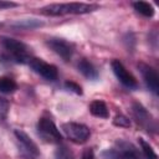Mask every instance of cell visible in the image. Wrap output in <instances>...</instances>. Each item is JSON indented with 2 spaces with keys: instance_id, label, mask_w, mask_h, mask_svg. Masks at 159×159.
Listing matches in <instances>:
<instances>
[{
  "instance_id": "cell-22",
  "label": "cell",
  "mask_w": 159,
  "mask_h": 159,
  "mask_svg": "<svg viewBox=\"0 0 159 159\" xmlns=\"http://www.w3.org/2000/svg\"><path fill=\"white\" fill-rule=\"evenodd\" d=\"M81 159H97V158H96V155H94L93 149H92V148H87V149L83 150Z\"/></svg>"
},
{
  "instance_id": "cell-10",
  "label": "cell",
  "mask_w": 159,
  "mask_h": 159,
  "mask_svg": "<svg viewBox=\"0 0 159 159\" xmlns=\"http://www.w3.org/2000/svg\"><path fill=\"white\" fill-rule=\"evenodd\" d=\"M133 116L137 119L138 124H140L142 127L148 129V132L149 130H154L155 132L157 125H155L154 119L152 118V116L147 112V109L140 103H134L133 104Z\"/></svg>"
},
{
  "instance_id": "cell-8",
  "label": "cell",
  "mask_w": 159,
  "mask_h": 159,
  "mask_svg": "<svg viewBox=\"0 0 159 159\" xmlns=\"http://www.w3.org/2000/svg\"><path fill=\"white\" fill-rule=\"evenodd\" d=\"M138 68H139L144 81H145L147 87L154 94H158V92H159V76H158L157 71L152 66H149V65H147L144 62H139L138 63Z\"/></svg>"
},
{
  "instance_id": "cell-5",
  "label": "cell",
  "mask_w": 159,
  "mask_h": 159,
  "mask_svg": "<svg viewBox=\"0 0 159 159\" xmlns=\"http://www.w3.org/2000/svg\"><path fill=\"white\" fill-rule=\"evenodd\" d=\"M37 130L40 137L51 144H60L62 142V135L57 129L56 124L50 118H40L37 123Z\"/></svg>"
},
{
  "instance_id": "cell-2",
  "label": "cell",
  "mask_w": 159,
  "mask_h": 159,
  "mask_svg": "<svg viewBox=\"0 0 159 159\" xmlns=\"http://www.w3.org/2000/svg\"><path fill=\"white\" fill-rule=\"evenodd\" d=\"M103 159H139V150L130 142L118 139L113 148L102 153Z\"/></svg>"
},
{
  "instance_id": "cell-17",
  "label": "cell",
  "mask_w": 159,
  "mask_h": 159,
  "mask_svg": "<svg viewBox=\"0 0 159 159\" xmlns=\"http://www.w3.org/2000/svg\"><path fill=\"white\" fill-rule=\"evenodd\" d=\"M138 140H139V144H140L142 152H143V154H144V157H145L147 159H158L157 153L154 152L153 147H152L148 142H145L143 138H139Z\"/></svg>"
},
{
  "instance_id": "cell-15",
  "label": "cell",
  "mask_w": 159,
  "mask_h": 159,
  "mask_svg": "<svg viewBox=\"0 0 159 159\" xmlns=\"http://www.w3.org/2000/svg\"><path fill=\"white\" fill-rule=\"evenodd\" d=\"M43 22L40 21V20H36V19H24V20H17L12 24L14 27L16 29H36V27H40L42 26Z\"/></svg>"
},
{
  "instance_id": "cell-13",
  "label": "cell",
  "mask_w": 159,
  "mask_h": 159,
  "mask_svg": "<svg viewBox=\"0 0 159 159\" xmlns=\"http://www.w3.org/2000/svg\"><path fill=\"white\" fill-rule=\"evenodd\" d=\"M89 112L92 116L98 117V118H108L109 117V111H108L107 104L99 99L93 101L89 104Z\"/></svg>"
},
{
  "instance_id": "cell-12",
  "label": "cell",
  "mask_w": 159,
  "mask_h": 159,
  "mask_svg": "<svg viewBox=\"0 0 159 159\" xmlns=\"http://www.w3.org/2000/svg\"><path fill=\"white\" fill-rule=\"evenodd\" d=\"M78 71L88 80H97L98 78V72H97L96 67L89 61H87L86 58H82L78 62Z\"/></svg>"
},
{
  "instance_id": "cell-23",
  "label": "cell",
  "mask_w": 159,
  "mask_h": 159,
  "mask_svg": "<svg viewBox=\"0 0 159 159\" xmlns=\"http://www.w3.org/2000/svg\"><path fill=\"white\" fill-rule=\"evenodd\" d=\"M19 4L12 2V1H5V0H0V10L2 9H11V7H16Z\"/></svg>"
},
{
  "instance_id": "cell-18",
  "label": "cell",
  "mask_w": 159,
  "mask_h": 159,
  "mask_svg": "<svg viewBox=\"0 0 159 159\" xmlns=\"http://www.w3.org/2000/svg\"><path fill=\"white\" fill-rule=\"evenodd\" d=\"M53 159H75V157H73V153L66 145H60L55 150Z\"/></svg>"
},
{
  "instance_id": "cell-20",
  "label": "cell",
  "mask_w": 159,
  "mask_h": 159,
  "mask_svg": "<svg viewBox=\"0 0 159 159\" xmlns=\"http://www.w3.org/2000/svg\"><path fill=\"white\" fill-rule=\"evenodd\" d=\"M9 108H10L9 102L5 98L0 97V123H2L5 120V118H6L7 113H9Z\"/></svg>"
},
{
  "instance_id": "cell-4",
  "label": "cell",
  "mask_w": 159,
  "mask_h": 159,
  "mask_svg": "<svg viewBox=\"0 0 159 159\" xmlns=\"http://www.w3.org/2000/svg\"><path fill=\"white\" fill-rule=\"evenodd\" d=\"M62 130L66 134V137L77 144H82L87 142V139L91 135V130L87 125L82 123H76V122H68L62 124Z\"/></svg>"
},
{
  "instance_id": "cell-16",
  "label": "cell",
  "mask_w": 159,
  "mask_h": 159,
  "mask_svg": "<svg viewBox=\"0 0 159 159\" xmlns=\"http://www.w3.org/2000/svg\"><path fill=\"white\" fill-rule=\"evenodd\" d=\"M17 88L16 82L10 77H0V93H12Z\"/></svg>"
},
{
  "instance_id": "cell-11",
  "label": "cell",
  "mask_w": 159,
  "mask_h": 159,
  "mask_svg": "<svg viewBox=\"0 0 159 159\" xmlns=\"http://www.w3.org/2000/svg\"><path fill=\"white\" fill-rule=\"evenodd\" d=\"M17 142L20 143V145L30 154V155H34V157H39L40 155V150H39V147L36 145V143L24 132V130H20V129H15L14 132Z\"/></svg>"
},
{
  "instance_id": "cell-7",
  "label": "cell",
  "mask_w": 159,
  "mask_h": 159,
  "mask_svg": "<svg viewBox=\"0 0 159 159\" xmlns=\"http://www.w3.org/2000/svg\"><path fill=\"white\" fill-rule=\"evenodd\" d=\"M111 66H112V70H113L116 77L119 80V82L122 84H124L128 88H137L138 87V82L134 78V76L127 71V68L123 66V63L119 60H113Z\"/></svg>"
},
{
  "instance_id": "cell-14",
  "label": "cell",
  "mask_w": 159,
  "mask_h": 159,
  "mask_svg": "<svg viewBox=\"0 0 159 159\" xmlns=\"http://www.w3.org/2000/svg\"><path fill=\"white\" fill-rule=\"evenodd\" d=\"M133 7L137 12H139L140 15H143L145 17H152L154 15L153 5L147 1H135V2H133Z\"/></svg>"
},
{
  "instance_id": "cell-24",
  "label": "cell",
  "mask_w": 159,
  "mask_h": 159,
  "mask_svg": "<svg viewBox=\"0 0 159 159\" xmlns=\"http://www.w3.org/2000/svg\"><path fill=\"white\" fill-rule=\"evenodd\" d=\"M1 27H2V22H0V29H1Z\"/></svg>"
},
{
  "instance_id": "cell-6",
  "label": "cell",
  "mask_w": 159,
  "mask_h": 159,
  "mask_svg": "<svg viewBox=\"0 0 159 159\" xmlns=\"http://www.w3.org/2000/svg\"><path fill=\"white\" fill-rule=\"evenodd\" d=\"M29 66L40 76H42L43 78L48 80V81H55L58 76L57 72V67L53 65H50L45 61H42L41 58H30L29 61Z\"/></svg>"
},
{
  "instance_id": "cell-3",
  "label": "cell",
  "mask_w": 159,
  "mask_h": 159,
  "mask_svg": "<svg viewBox=\"0 0 159 159\" xmlns=\"http://www.w3.org/2000/svg\"><path fill=\"white\" fill-rule=\"evenodd\" d=\"M0 45L11 55L12 60L17 63H29L30 56L27 53V46L15 39L7 37V36H1L0 37Z\"/></svg>"
},
{
  "instance_id": "cell-1",
  "label": "cell",
  "mask_w": 159,
  "mask_h": 159,
  "mask_svg": "<svg viewBox=\"0 0 159 159\" xmlns=\"http://www.w3.org/2000/svg\"><path fill=\"white\" fill-rule=\"evenodd\" d=\"M98 9L96 4L86 2H65V4H50L41 9V14L47 16H62L67 14H88Z\"/></svg>"
},
{
  "instance_id": "cell-19",
  "label": "cell",
  "mask_w": 159,
  "mask_h": 159,
  "mask_svg": "<svg viewBox=\"0 0 159 159\" xmlns=\"http://www.w3.org/2000/svg\"><path fill=\"white\" fill-rule=\"evenodd\" d=\"M113 124L114 125H117V127H123V128H129L130 127V119L128 118V117H125V116H122V114H119V116H117L114 119H113Z\"/></svg>"
},
{
  "instance_id": "cell-9",
  "label": "cell",
  "mask_w": 159,
  "mask_h": 159,
  "mask_svg": "<svg viewBox=\"0 0 159 159\" xmlns=\"http://www.w3.org/2000/svg\"><path fill=\"white\" fill-rule=\"evenodd\" d=\"M47 46L55 52L57 53L60 57H62L65 61H68L72 57L73 53V47L70 42H67L63 39H58V37H51L47 40Z\"/></svg>"
},
{
  "instance_id": "cell-21",
  "label": "cell",
  "mask_w": 159,
  "mask_h": 159,
  "mask_svg": "<svg viewBox=\"0 0 159 159\" xmlns=\"http://www.w3.org/2000/svg\"><path fill=\"white\" fill-rule=\"evenodd\" d=\"M65 87L66 88H68L70 91H72V92H75L76 94H82V88H81V86L80 84H77L76 82H72V81H67V82H65Z\"/></svg>"
}]
</instances>
